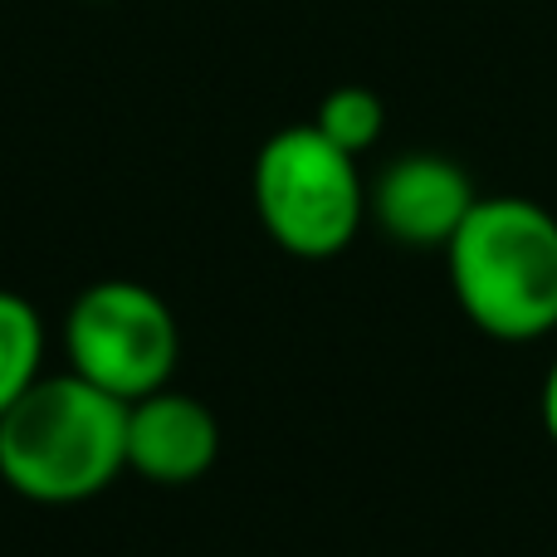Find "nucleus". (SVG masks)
Listing matches in <instances>:
<instances>
[{
  "label": "nucleus",
  "instance_id": "obj_1",
  "mask_svg": "<svg viewBox=\"0 0 557 557\" xmlns=\"http://www.w3.org/2000/svg\"><path fill=\"white\" fill-rule=\"evenodd\" d=\"M127 470V401L74 372L39 376L0 416V480L29 504H84Z\"/></svg>",
  "mask_w": 557,
  "mask_h": 557
},
{
  "label": "nucleus",
  "instance_id": "obj_2",
  "mask_svg": "<svg viewBox=\"0 0 557 557\" xmlns=\"http://www.w3.org/2000/svg\"><path fill=\"white\" fill-rule=\"evenodd\" d=\"M460 313L499 343L557 327V215L529 196H480L445 245Z\"/></svg>",
  "mask_w": 557,
  "mask_h": 557
},
{
  "label": "nucleus",
  "instance_id": "obj_3",
  "mask_svg": "<svg viewBox=\"0 0 557 557\" xmlns=\"http://www.w3.org/2000/svg\"><path fill=\"white\" fill-rule=\"evenodd\" d=\"M250 201L264 235L294 260H333L367 221V182L357 157L313 123L278 127L250 166Z\"/></svg>",
  "mask_w": 557,
  "mask_h": 557
},
{
  "label": "nucleus",
  "instance_id": "obj_4",
  "mask_svg": "<svg viewBox=\"0 0 557 557\" xmlns=\"http://www.w3.org/2000/svg\"><path fill=\"white\" fill-rule=\"evenodd\" d=\"M59 337H64L69 372L127 406L172 386L176 357H182L176 313L157 288L137 278L88 284L69 304Z\"/></svg>",
  "mask_w": 557,
  "mask_h": 557
},
{
  "label": "nucleus",
  "instance_id": "obj_5",
  "mask_svg": "<svg viewBox=\"0 0 557 557\" xmlns=\"http://www.w3.org/2000/svg\"><path fill=\"white\" fill-rule=\"evenodd\" d=\"M470 172L441 152H411L396 157L372 186H367V215L392 235L396 245L411 250H445L465 215L474 211Z\"/></svg>",
  "mask_w": 557,
  "mask_h": 557
},
{
  "label": "nucleus",
  "instance_id": "obj_6",
  "mask_svg": "<svg viewBox=\"0 0 557 557\" xmlns=\"http://www.w3.org/2000/svg\"><path fill=\"white\" fill-rule=\"evenodd\" d=\"M215 455H221V425L206 401L162 386L127 406V470L133 474L176 490V484L201 480Z\"/></svg>",
  "mask_w": 557,
  "mask_h": 557
},
{
  "label": "nucleus",
  "instance_id": "obj_7",
  "mask_svg": "<svg viewBox=\"0 0 557 557\" xmlns=\"http://www.w3.org/2000/svg\"><path fill=\"white\" fill-rule=\"evenodd\" d=\"M45 376V318L15 288H0V416Z\"/></svg>",
  "mask_w": 557,
  "mask_h": 557
},
{
  "label": "nucleus",
  "instance_id": "obj_8",
  "mask_svg": "<svg viewBox=\"0 0 557 557\" xmlns=\"http://www.w3.org/2000/svg\"><path fill=\"white\" fill-rule=\"evenodd\" d=\"M313 127H318V133H323L333 147H343V152L362 157V152H372V147L382 143V133H386V103L372 94V88L343 84V88H333V94L318 103Z\"/></svg>",
  "mask_w": 557,
  "mask_h": 557
},
{
  "label": "nucleus",
  "instance_id": "obj_9",
  "mask_svg": "<svg viewBox=\"0 0 557 557\" xmlns=\"http://www.w3.org/2000/svg\"><path fill=\"white\" fill-rule=\"evenodd\" d=\"M539 416H543V431H548V441L557 445V362L548 367V376H543V396H539Z\"/></svg>",
  "mask_w": 557,
  "mask_h": 557
}]
</instances>
